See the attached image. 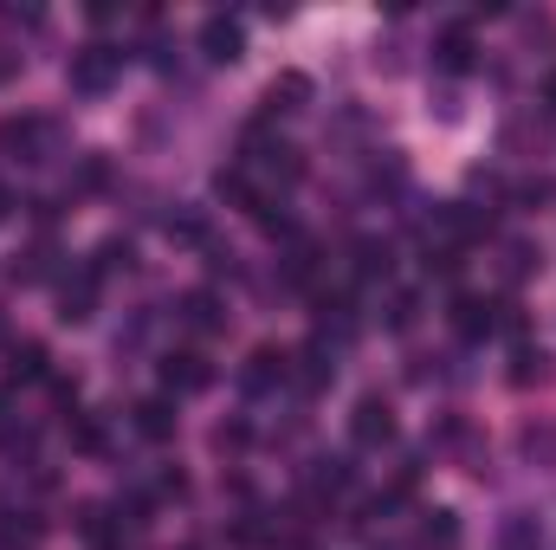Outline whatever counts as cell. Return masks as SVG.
Wrapping results in <instances>:
<instances>
[{
    "label": "cell",
    "mask_w": 556,
    "mask_h": 550,
    "mask_svg": "<svg viewBox=\"0 0 556 550\" xmlns=\"http://www.w3.org/2000/svg\"><path fill=\"white\" fill-rule=\"evenodd\" d=\"M117 72H124V46H85V52H72V65H65V78H72V91H85V98H98V91H111L117 85Z\"/></svg>",
    "instance_id": "6da1fadb"
},
{
    "label": "cell",
    "mask_w": 556,
    "mask_h": 550,
    "mask_svg": "<svg viewBox=\"0 0 556 550\" xmlns=\"http://www.w3.org/2000/svg\"><path fill=\"white\" fill-rule=\"evenodd\" d=\"M46 137H52L46 117H0V155L7 162H46Z\"/></svg>",
    "instance_id": "7a4b0ae2"
},
{
    "label": "cell",
    "mask_w": 556,
    "mask_h": 550,
    "mask_svg": "<svg viewBox=\"0 0 556 550\" xmlns=\"http://www.w3.org/2000/svg\"><path fill=\"white\" fill-rule=\"evenodd\" d=\"M207 383H214V363L201 350H168L162 357V389L168 396H201Z\"/></svg>",
    "instance_id": "3957f363"
},
{
    "label": "cell",
    "mask_w": 556,
    "mask_h": 550,
    "mask_svg": "<svg viewBox=\"0 0 556 550\" xmlns=\"http://www.w3.org/2000/svg\"><path fill=\"white\" fill-rule=\"evenodd\" d=\"M350 440H356V447H389V440H395V409H389V396H363V402H356Z\"/></svg>",
    "instance_id": "277c9868"
},
{
    "label": "cell",
    "mask_w": 556,
    "mask_h": 550,
    "mask_svg": "<svg viewBox=\"0 0 556 550\" xmlns=\"http://www.w3.org/2000/svg\"><path fill=\"white\" fill-rule=\"evenodd\" d=\"M201 52H207L214 65H233V59L247 52V26L227 20V13H207V20H201Z\"/></svg>",
    "instance_id": "5b68a950"
},
{
    "label": "cell",
    "mask_w": 556,
    "mask_h": 550,
    "mask_svg": "<svg viewBox=\"0 0 556 550\" xmlns=\"http://www.w3.org/2000/svg\"><path fill=\"white\" fill-rule=\"evenodd\" d=\"M433 65H440L446 78H466V72L479 65V39H472V26H446V33L433 39Z\"/></svg>",
    "instance_id": "8992f818"
},
{
    "label": "cell",
    "mask_w": 556,
    "mask_h": 550,
    "mask_svg": "<svg viewBox=\"0 0 556 550\" xmlns=\"http://www.w3.org/2000/svg\"><path fill=\"white\" fill-rule=\"evenodd\" d=\"M278 383H291V350H273V343H260L253 357H247V370H240V389H253V396H266Z\"/></svg>",
    "instance_id": "52a82bcc"
},
{
    "label": "cell",
    "mask_w": 556,
    "mask_h": 550,
    "mask_svg": "<svg viewBox=\"0 0 556 550\" xmlns=\"http://www.w3.org/2000/svg\"><path fill=\"white\" fill-rule=\"evenodd\" d=\"M492 324H498V304H492V298H472V291H459V298H453V330H459L466 343L492 337Z\"/></svg>",
    "instance_id": "ba28073f"
},
{
    "label": "cell",
    "mask_w": 556,
    "mask_h": 550,
    "mask_svg": "<svg viewBox=\"0 0 556 550\" xmlns=\"http://www.w3.org/2000/svg\"><path fill=\"white\" fill-rule=\"evenodd\" d=\"M91 304H98V273H91V266H78V273L59 285V317H65V324H85V317H91Z\"/></svg>",
    "instance_id": "9c48e42d"
},
{
    "label": "cell",
    "mask_w": 556,
    "mask_h": 550,
    "mask_svg": "<svg viewBox=\"0 0 556 550\" xmlns=\"http://www.w3.org/2000/svg\"><path fill=\"white\" fill-rule=\"evenodd\" d=\"M175 317H181V324H188L194 337H214V330L227 324V311H220V298H214V291H181Z\"/></svg>",
    "instance_id": "30bf717a"
},
{
    "label": "cell",
    "mask_w": 556,
    "mask_h": 550,
    "mask_svg": "<svg viewBox=\"0 0 556 550\" xmlns=\"http://www.w3.org/2000/svg\"><path fill=\"white\" fill-rule=\"evenodd\" d=\"M39 538H46V518L39 512H26V505L20 512H0V550H33Z\"/></svg>",
    "instance_id": "8fae6325"
},
{
    "label": "cell",
    "mask_w": 556,
    "mask_h": 550,
    "mask_svg": "<svg viewBox=\"0 0 556 550\" xmlns=\"http://www.w3.org/2000/svg\"><path fill=\"white\" fill-rule=\"evenodd\" d=\"M130 427H137L142 440H175V402H162V396H149L130 409Z\"/></svg>",
    "instance_id": "7c38bea8"
},
{
    "label": "cell",
    "mask_w": 556,
    "mask_h": 550,
    "mask_svg": "<svg viewBox=\"0 0 556 550\" xmlns=\"http://www.w3.org/2000/svg\"><path fill=\"white\" fill-rule=\"evenodd\" d=\"M551 383V357L538 343H518L511 350V389H544Z\"/></svg>",
    "instance_id": "4fadbf2b"
},
{
    "label": "cell",
    "mask_w": 556,
    "mask_h": 550,
    "mask_svg": "<svg viewBox=\"0 0 556 550\" xmlns=\"http://www.w3.org/2000/svg\"><path fill=\"white\" fill-rule=\"evenodd\" d=\"M304 98H311V78H304V72H278L273 85H266V117H278V111H304Z\"/></svg>",
    "instance_id": "5bb4252c"
},
{
    "label": "cell",
    "mask_w": 556,
    "mask_h": 550,
    "mask_svg": "<svg viewBox=\"0 0 556 550\" xmlns=\"http://www.w3.org/2000/svg\"><path fill=\"white\" fill-rule=\"evenodd\" d=\"M46 376V343H7V383H39Z\"/></svg>",
    "instance_id": "9a60e30c"
},
{
    "label": "cell",
    "mask_w": 556,
    "mask_h": 550,
    "mask_svg": "<svg viewBox=\"0 0 556 550\" xmlns=\"http://www.w3.org/2000/svg\"><path fill=\"white\" fill-rule=\"evenodd\" d=\"M78 532L91 538L98 550H117V532H124V518H111V505H85L78 512Z\"/></svg>",
    "instance_id": "2e32d148"
},
{
    "label": "cell",
    "mask_w": 556,
    "mask_h": 550,
    "mask_svg": "<svg viewBox=\"0 0 556 550\" xmlns=\"http://www.w3.org/2000/svg\"><path fill=\"white\" fill-rule=\"evenodd\" d=\"M291 363H298V370H291V383H298L304 396H317V389L330 383V357H324V343H311V350H304V357H291Z\"/></svg>",
    "instance_id": "e0dca14e"
},
{
    "label": "cell",
    "mask_w": 556,
    "mask_h": 550,
    "mask_svg": "<svg viewBox=\"0 0 556 550\" xmlns=\"http://www.w3.org/2000/svg\"><path fill=\"white\" fill-rule=\"evenodd\" d=\"M518 447H525V460H531V466H556V427H551V421H525Z\"/></svg>",
    "instance_id": "ac0fdd59"
},
{
    "label": "cell",
    "mask_w": 556,
    "mask_h": 550,
    "mask_svg": "<svg viewBox=\"0 0 556 550\" xmlns=\"http://www.w3.org/2000/svg\"><path fill=\"white\" fill-rule=\"evenodd\" d=\"M420 550H459V518H453V512H427Z\"/></svg>",
    "instance_id": "d6986e66"
},
{
    "label": "cell",
    "mask_w": 556,
    "mask_h": 550,
    "mask_svg": "<svg viewBox=\"0 0 556 550\" xmlns=\"http://www.w3.org/2000/svg\"><path fill=\"white\" fill-rule=\"evenodd\" d=\"M538 266H544V253H538L531 240H505V278H511V285H525Z\"/></svg>",
    "instance_id": "ffe728a7"
},
{
    "label": "cell",
    "mask_w": 556,
    "mask_h": 550,
    "mask_svg": "<svg viewBox=\"0 0 556 550\" xmlns=\"http://www.w3.org/2000/svg\"><path fill=\"white\" fill-rule=\"evenodd\" d=\"M52 260H59V247H52V240H39V247H26V253L13 260V278H20V285H33V278L52 273Z\"/></svg>",
    "instance_id": "44dd1931"
},
{
    "label": "cell",
    "mask_w": 556,
    "mask_h": 550,
    "mask_svg": "<svg viewBox=\"0 0 556 550\" xmlns=\"http://www.w3.org/2000/svg\"><path fill=\"white\" fill-rule=\"evenodd\" d=\"M356 278H363V285L389 278V247H382V240H356Z\"/></svg>",
    "instance_id": "7402d4cb"
},
{
    "label": "cell",
    "mask_w": 556,
    "mask_h": 550,
    "mask_svg": "<svg viewBox=\"0 0 556 550\" xmlns=\"http://www.w3.org/2000/svg\"><path fill=\"white\" fill-rule=\"evenodd\" d=\"M130 260H137V253H130V240H104V247L91 253V273L104 278V273H117V266H130Z\"/></svg>",
    "instance_id": "603a6c76"
},
{
    "label": "cell",
    "mask_w": 556,
    "mask_h": 550,
    "mask_svg": "<svg viewBox=\"0 0 556 550\" xmlns=\"http://www.w3.org/2000/svg\"><path fill=\"white\" fill-rule=\"evenodd\" d=\"M247 440H253V427H247V421H220V427H214V447H220V453H240Z\"/></svg>",
    "instance_id": "cb8c5ba5"
},
{
    "label": "cell",
    "mask_w": 556,
    "mask_h": 550,
    "mask_svg": "<svg viewBox=\"0 0 556 550\" xmlns=\"http://www.w3.org/2000/svg\"><path fill=\"white\" fill-rule=\"evenodd\" d=\"M415 311H420L415 291H395V304H389V330H408V324H415Z\"/></svg>",
    "instance_id": "d4e9b609"
},
{
    "label": "cell",
    "mask_w": 556,
    "mask_h": 550,
    "mask_svg": "<svg viewBox=\"0 0 556 550\" xmlns=\"http://www.w3.org/2000/svg\"><path fill=\"white\" fill-rule=\"evenodd\" d=\"M538 201H556L551 175H538V182H525V188H518V208H538Z\"/></svg>",
    "instance_id": "484cf974"
},
{
    "label": "cell",
    "mask_w": 556,
    "mask_h": 550,
    "mask_svg": "<svg viewBox=\"0 0 556 550\" xmlns=\"http://www.w3.org/2000/svg\"><path fill=\"white\" fill-rule=\"evenodd\" d=\"M7 78H20V52H13V46H0V85H7Z\"/></svg>",
    "instance_id": "4316f807"
},
{
    "label": "cell",
    "mask_w": 556,
    "mask_h": 550,
    "mask_svg": "<svg viewBox=\"0 0 556 550\" xmlns=\"http://www.w3.org/2000/svg\"><path fill=\"white\" fill-rule=\"evenodd\" d=\"M544 104H551V111H556V72H551V78H544Z\"/></svg>",
    "instance_id": "83f0119b"
},
{
    "label": "cell",
    "mask_w": 556,
    "mask_h": 550,
    "mask_svg": "<svg viewBox=\"0 0 556 550\" xmlns=\"http://www.w3.org/2000/svg\"><path fill=\"white\" fill-rule=\"evenodd\" d=\"M7 214H13V195H7V188H0V221H7Z\"/></svg>",
    "instance_id": "f1b7e54d"
}]
</instances>
